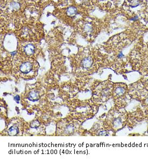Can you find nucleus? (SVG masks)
I'll list each match as a JSON object with an SVG mask.
<instances>
[{
  "mask_svg": "<svg viewBox=\"0 0 148 161\" xmlns=\"http://www.w3.org/2000/svg\"><path fill=\"white\" fill-rule=\"evenodd\" d=\"M32 69V64L29 62H26L22 63L20 67V70L22 73L24 74H29Z\"/></svg>",
  "mask_w": 148,
  "mask_h": 161,
  "instance_id": "obj_1",
  "label": "nucleus"
},
{
  "mask_svg": "<svg viewBox=\"0 0 148 161\" xmlns=\"http://www.w3.org/2000/svg\"><path fill=\"white\" fill-rule=\"evenodd\" d=\"M40 98V93L37 90H32L30 91L28 95V99L32 102H36Z\"/></svg>",
  "mask_w": 148,
  "mask_h": 161,
  "instance_id": "obj_2",
  "label": "nucleus"
},
{
  "mask_svg": "<svg viewBox=\"0 0 148 161\" xmlns=\"http://www.w3.org/2000/svg\"><path fill=\"white\" fill-rule=\"evenodd\" d=\"M24 51L26 55H28V56H31L34 53L35 48L32 44H28L24 48Z\"/></svg>",
  "mask_w": 148,
  "mask_h": 161,
  "instance_id": "obj_3",
  "label": "nucleus"
},
{
  "mask_svg": "<svg viewBox=\"0 0 148 161\" xmlns=\"http://www.w3.org/2000/svg\"><path fill=\"white\" fill-rule=\"evenodd\" d=\"M93 60L91 57H86L84 58V60L82 62V64L83 67L86 69L90 68L92 65Z\"/></svg>",
  "mask_w": 148,
  "mask_h": 161,
  "instance_id": "obj_4",
  "label": "nucleus"
},
{
  "mask_svg": "<svg viewBox=\"0 0 148 161\" xmlns=\"http://www.w3.org/2000/svg\"><path fill=\"white\" fill-rule=\"evenodd\" d=\"M19 133V129L17 127L12 126L8 130V134L10 136H15Z\"/></svg>",
  "mask_w": 148,
  "mask_h": 161,
  "instance_id": "obj_5",
  "label": "nucleus"
},
{
  "mask_svg": "<svg viewBox=\"0 0 148 161\" xmlns=\"http://www.w3.org/2000/svg\"><path fill=\"white\" fill-rule=\"evenodd\" d=\"M77 9L74 6H70L67 10V13L69 16H72V15L75 14L77 13Z\"/></svg>",
  "mask_w": 148,
  "mask_h": 161,
  "instance_id": "obj_6",
  "label": "nucleus"
},
{
  "mask_svg": "<svg viewBox=\"0 0 148 161\" xmlns=\"http://www.w3.org/2000/svg\"><path fill=\"white\" fill-rule=\"evenodd\" d=\"M40 122H38V121H34L32 122H31V124H30V127H31V128L37 129L40 127Z\"/></svg>",
  "mask_w": 148,
  "mask_h": 161,
  "instance_id": "obj_7",
  "label": "nucleus"
},
{
  "mask_svg": "<svg viewBox=\"0 0 148 161\" xmlns=\"http://www.w3.org/2000/svg\"><path fill=\"white\" fill-rule=\"evenodd\" d=\"M115 92H116V94L118 95H123L125 93V90L123 88L119 87L117 88L116 90H115Z\"/></svg>",
  "mask_w": 148,
  "mask_h": 161,
  "instance_id": "obj_8",
  "label": "nucleus"
},
{
  "mask_svg": "<svg viewBox=\"0 0 148 161\" xmlns=\"http://www.w3.org/2000/svg\"><path fill=\"white\" fill-rule=\"evenodd\" d=\"M140 4V1L139 0H131L130 1L129 5L131 6V7H136Z\"/></svg>",
  "mask_w": 148,
  "mask_h": 161,
  "instance_id": "obj_9",
  "label": "nucleus"
},
{
  "mask_svg": "<svg viewBox=\"0 0 148 161\" xmlns=\"http://www.w3.org/2000/svg\"><path fill=\"white\" fill-rule=\"evenodd\" d=\"M10 6L13 9H18L20 7V6H19V4L17 2H12L11 3Z\"/></svg>",
  "mask_w": 148,
  "mask_h": 161,
  "instance_id": "obj_10",
  "label": "nucleus"
},
{
  "mask_svg": "<svg viewBox=\"0 0 148 161\" xmlns=\"http://www.w3.org/2000/svg\"><path fill=\"white\" fill-rule=\"evenodd\" d=\"M14 100L17 103H18L19 100H20V97H19V95H16L14 97Z\"/></svg>",
  "mask_w": 148,
  "mask_h": 161,
  "instance_id": "obj_11",
  "label": "nucleus"
},
{
  "mask_svg": "<svg viewBox=\"0 0 148 161\" xmlns=\"http://www.w3.org/2000/svg\"><path fill=\"white\" fill-rule=\"evenodd\" d=\"M91 29V26H89L88 25H87L86 26H85V29L86 31H88L89 30H90Z\"/></svg>",
  "mask_w": 148,
  "mask_h": 161,
  "instance_id": "obj_12",
  "label": "nucleus"
}]
</instances>
